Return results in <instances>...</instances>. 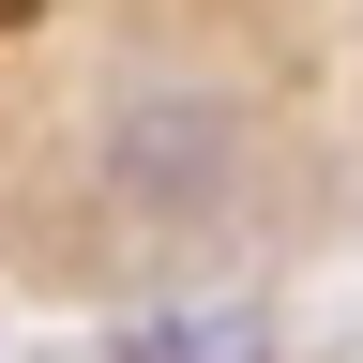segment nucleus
Listing matches in <instances>:
<instances>
[{
    "mask_svg": "<svg viewBox=\"0 0 363 363\" xmlns=\"http://www.w3.org/2000/svg\"><path fill=\"white\" fill-rule=\"evenodd\" d=\"M121 363H272V333H257L242 303H227V318H152V333H136Z\"/></svg>",
    "mask_w": 363,
    "mask_h": 363,
    "instance_id": "1",
    "label": "nucleus"
}]
</instances>
